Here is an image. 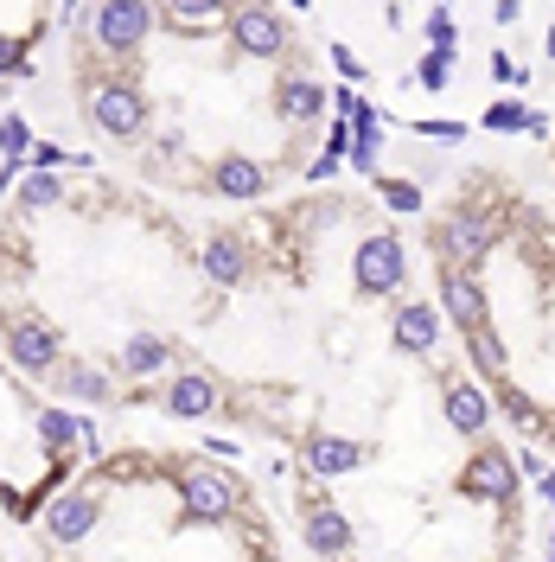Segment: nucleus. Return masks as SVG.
I'll use <instances>...</instances> for the list:
<instances>
[{
  "label": "nucleus",
  "mask_w": 555,
  "mask_h": 562,
  "mask_svg": "<svg viewBox=\"0 0 555 562\" xmlns=\"http://www.w3.org/2000/svg\"><path fill=\"white\" fill-rule=\"evenodd\" d=\"M351 281H358L371 301L396 294V288L409 281V244H403L396 231H371V237H358V249H351Z\"/></svg>",
  "instance_id": "f257e3e1"
},
{
  "label": "nucleus",
  "mask_w": 555,
  "mask_h": 562,
  "mask_svg": "<svg viewBox=\"0 0 555 562\" xmlns=\"http://www.w3.org/2000/svg\"><path fill=\"white\" fill-rule=\"evenodd\" d=\"M460 492L479 498V505H518V460L505 448H479L460 467Z\"/></svg>",
  "instance_id": "f03ea898"
},
{
  "label": "nucleus",
  "mask_w": 555,
  "mask_h": 562,
  "mask_svg": "<svg viewBox=\"0 0 555 562\" xmlns=\"http://www.w3.org/2000/svg\"><path fill=\"white\" fill-rule=\"evenodd\" d=\"M364 467V441L351 435H301V480H346Z\"/></svg>",
  "instance_id": "7ed1b4c3"
},
{
  "label": "nucleus",
  "mask_w": 555,
  "mask_h": 562,
  "mask_svg": "<svg viewBox=\"0 0 555 562\" xmlns=\"http://www.w3.org/2000/svg\"><path fill=\"white\" fill-rule=\"evenodd\" d=\"M491 244H498V224H491V217H479V211H448V224H441V256H448V269H473Z\"/></svg>",
  "instance_id": "20e7f679"
},
{
  "label": "nucleus",
  "mask_w": 555,
  "mask_h": 562,
  "mask_svg": "<svg viewBox=\"0 0 555 562\" xmlns=\"http://www.w3.org/2000/svg\"><path fill=\"white\" fill-rule=\"evenodd\" d=\"M217 403H224V390H217V378H205V371H173V378L160 384V409L179 416V422H205Z\"/></svg>",
  "instance_id": "39448f33"
},
{
  "label": "nucleus",
  "mask_w": 555,
  "mask_h": 562,
  "mask_svg": "<svg viewBox=\"0 0 555 562\" xmlns=\"http://www.w3.org/2000/svg\"><path fill=\"white\" fill-rule=\"evenodd\" d=\"M52 26V0H0V45L33 52Z\"/></svg>",
  "instance_id": "423d86ee"
},
{
  "label": "nucleus",
  "mask_w": 555,
  "mask_h": 562,
  "mask_svg": "<svg viewBox=\"0 0 555 562\" xmlns=\"http://www.w3.org/2000/svg\"><path fill=\"white\" fill-rule=\"evenodd\" d=\"M441 409H448V422L460 435H486V422H491L486 390L466 384V378H448V384H441Z\"/></svg>",
  "instance_id": "0eeeda50"
},
{
  "label": "nucleus",
  "mask_w": 555,
  "mask_h": 562,
  "mask_svg": "<svg viewBox=\"0 0 555 562\" xmlns=\"http://www.w3.org/2000/svg\"><path fill=\"white\" fill-rule=\"evenodd\" d=\"M441 307L460 319V333L491 319L486 314V294H479V281H473V269H441Z\"/></svg>",
  "instance_id": "6e6552de"
},
{
  "label": "nucleus",
  "mask_w": 555,
  "mask_h": 562,
  "mask_svg": "<svg viewBox=\"0 0 555 562\" xmlns=\"http://www.w3.org/2000/svg\"><path fill=\"white\" fill-rule=\"evenodd\" d=\"M396 346L403 351H434L441 346V314H434L428 301H409V307L396 314Z\"/></svg>",
  "instance_id": "1a4fd4ad"
},
{
  "label": "nucleus",
  "mask_w": 555,
  "mask_h": 562,
  "mask_svg": "<svg viewBox=\"0 0 555 562\" xmlns=\"http://www.w3.org/2000/svg\"><path fill=\"white\" fill-rule=\"evenodd\" d=\"M466 351H473V364L486 371V384H511V358H505V346H498V333L486 326H466Z\"/></svg>",
  "instance_id": "9d476101"
},
{
  "label": "nucleus",
  "mask_w": 555,
  "mask_h": 562,
  "mask_svg": "<svg viewBox=\"0 0 555 562\" xmlns=\"http://www.w3.org/2000/svg\"><path fill=\"white\" fill-rule=\"evenodd\" d=\"M377 154H383V128H358V135L346 140V167L351 173H377Z\"/></svg>",
  "instance_id": "9b49d317"
},
{
  "label": "nucleus",
  "mask_w": 555,
  "mask_h": 562,
  "mask_svg": "<svg viewBox=\"0 0 555 562\" xmlns=\"http://www.w3.org/2000/svg\"><path fill=\"white\" fill-rule=\"evenodd\" d=\"M453 65H460V52H428V58L416 65V83H421V90H448Z\"/></svg>",
  "instance_id": "f8f14e48"
},
{
  "label": "nucleus",
  "mask_w": 555,
  "mask_h": 562,
  "mask_svg": "<svg viewBox=\"0 0 555 562\" xmlns=\"http://www.w3.org/2000/svg\"><path fill=\"white\" fill-rule=\"evenodd\" d=\"M523 122H530V109L511 103V97H498V103L486 109V128H491V135H523Z\"/></svg>",
  "instance_id": "ddd939ff"
},
{
  "label": "nucleus",
  "mask_w": 555,
  "mask_h": 562,
  "mask_svg": "<svg viewBox=\"0 0 555 562\" xmlns=\"http://www.w3.org/2000/svg\"><path fill=\"white\" fill-rule=\"evenodd\" d=\"M377 179V192H383V205L389 211H421V186L416 179H383V173H371Z\"/></svg>",
  "instance_id": "4468645a"
},
{
  "label": "nucleus",
  "mask_w": 555,
  "mask_h": 562,
  "mask_svg": "<svg viewBox=\"0 0 555 562\" xmlns=\"http://www.w3.org/2000/svg\"><path fill=\"white\" fill-rule=\"evenodd\" d=\"M421 33H428V52H460V26H453V13H448V7H434Z\"/></svg>",
  "instance_id": "2eb2a0df"
},
{
  "label": "nucleus",
  "mask_w": 555,
  "mask_h": 562,
  "mask_svg": "<svg viewBox=\"0 0 555 562\" xmlns=\"http://www.w3.org/2000/svg\"><path fill=\"white\" fill-rule=\"evenodd\" d=\"M409 135H421V140H466V122H448V115H428V122H409Z\"/></svg>",
  "instance_id": "dca6fc26"
},
{
  "label": "nucleus",
  "mask_w": 555,
  "mask_h": 562,
  "mask_svg": "<svg viewBox=\"0 0 555 562\" xmlns=\"http://www.w3.org/2000/svg\"><path fill=\"white\" fill-rule=\"evenodd\" d=\"M491 83H505V90H523V83H530V70H523L518 58L498 45V52H491Z\"/></svg>",
  "instance_id": "f3484780"
},
{
  "label": "nucleus",
  "mask_w": 555,
  "mask_h": 562,
  "mask_svg": "<svg viewBox=\"0 0 555 562\" xmlns=\"http://www.w3.org/2000/svg\"><path fill=\"white\" fill-rule=\"evenodd\" d=\"M332 65H339V77H351V83H364V77H371V65H364L351 45H332Z\"/></svg>",
  "instance_id": "a211bd4d"
},
{
  "label": "nucleus",
  "mask_w": 555,
  "mask_h": 562,
  "mask_svg": "<svg viewBox=\"0 0 555 562\" xmlns=\"http://www.w3.org/2000/svg\"><path fill=\"white\" fill-rule=\"evenodd\" d=\"M491 13H498V26H518V20H523V0H491Z\"/></svg>",
  "instance_id": "6ab92c4d"
},
{
  "label": "nucleus",
  "mask_w": 555,
  "mask_h": 562,
  "mask_svg": "<svg viewBox=\"0 0 555 562\" xmlns=\"http://www.w3.org/2000/svg\"><path fill=\"white\" fill-rule=\"evenodd\" d=\"M536 492H543V505H555V467H543V473H536Z\"/></svg>",
  "instance_id": "aec40b11"
},
{
  "label": "nucleus",
  "mask_w": 555,
  "mask_h": 562,
  "mask_svg": "<svg viewBox=\"0 0 555 562\" xmlns=\"http://www.w3.org/2000/svg\"><path fill=\"white\" fill-rule=\"evenodd\" d=\"M543 52H550V58H555V26H550V38H543Z\"/></svg>",
  "instance_id": "412c9836"
},
{
  "label": "nucleus",
  "mask_w": 555,
  "mask_h": 562,
  "mask_svg": "<svg viewBox=\"0 0 555 562\" xmlns=\"http://www.w3.org/2000/svg\"><path fill=\"white\" fill-rule=\"evenodd\" d=\"M543 562H555V537H550V557H543Z\"/></svg>",
  "instance_id": "4be33fe9"
},
{
  "label": "nucleus",
  "mask_w": 555,
  "mask_h": 562,
  "mask_svg": "<svg viewBox=\"0 0 555 562\" xmlns=\"http://www.w3.org/2000/svg\"><path fill=\"white\" fill-rule=\"evenodd\" d=\"M287 7H307V0H287Z\"/></svg>",
  "instance_id": "5701e85b"
},
{
  "label": "nucleus",
  "mask_w": 555,
  "mask_h": 562,
  "mask_svg": "<svg viewBox=\"0 0 555 562\" xmlns=\"http://www.w3.org/2000/svg\"><path fill=\"white\" fill-rule=\"evenodd\" d=\"M441 7H448V0H441Z\"/></svg>",
  "instance_id": "b1692460"
}]
</instances>
